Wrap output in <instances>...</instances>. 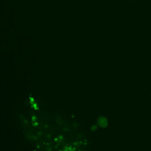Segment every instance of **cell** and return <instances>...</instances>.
Wrapping results in <instances>:
<instances>
[{
	"label": "cell",
	"mask_w": 151,
	"mask_h": 151,
	"mask_svg": "<svg viewBox=\"0 0 151 151\" xmlns=\"http://www.w3.org/2000/svg\"><path fill=\"white\" fill-rule=\"evenodd\" d=\"M98 125L102 128H106L109 125L108 119L105 116H100L98 119Z\"/></svg>",
	"instance_id": "6da1fadb"
},
{
	"label": "cell",
	"mask_w": 151,
	"mask_h": 151,
	"mask_svg": "<svg viewBox=\"0 0 151 151\" xmlns=\"http://www.w3.org/2000/svg\"><path fill=\"white\" fill-rule=\"evenodd\" d=\"M97 128H98V127H97L96 126L93 125V126L92 127V131H96V130H97Z\"/></svg>",
	"instance_id": "7a4b0ae2"
}]
</instances>
